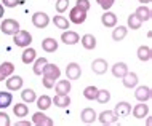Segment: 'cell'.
<instances>
[{
  "mask_svg": "<svg viewBox=\"0 0 152 126\" xmlns=\"http://www.w3.org/2000/svg\"><path fill=\"white\" fill-rule=\"evenodd\" d=\"M35 101H37V107H39L42 112L51 107V97H50V96H47V94L40 96L39 99H35Z\"/></svg>",
  "mask_w": 152,
  "mask_h": 126,
  "instance_id": "30",
  "label": "cell"
},
{
  "mask_svg": "<svg viewBox=\"0 0 152 126\" xmlns=\"http://www.w3.org/2000/svg\"><path fill=\"white\" fill-rule=\"evenodd\" d=\"M101 22H102V26H104V27H115L117 16L107 10V11H104V14L101 16Z\"/></svg>",
  "mask_w": 152,
  "mask_h": 126,
  "instance_id": "18",
  "label": "cell"
},
{
  "mask_svg": "<svg viewBox=\"0 0 152 126\" xmlns=\"http://www.w3.org/2000/svg\"><path fill=\"white\" fill-rule=\"evenodd\" d=\"M80 42H82V46L85 50H94L96 48V38H94L93 34H85Z\"/></svg>",
  "mask_w": 152,
  "mask_h": 126,
  "instance_id": "24",
  "label": "cell"
},
{
  "mask_svg": "<svg viewBox=\"0 0 152 126\" xmlns=\"http://www.w3.org/2000/svg\"><path fill=\"white\" fill-rule=\"evenodd\" d=\"M107 67H109L107 61L102 59V58H98V59H94L91 62V70L94 72V74H98V75L106 74V72H107Z\"/></svg>",
  "mask_w": 152,
  "mask_h": 126,
  "instance_id": "11",
  "label": "cell"
},
{
  "mask_svg": "<svg viewBox=\"0 0 152 126\" xmlns=\"http://www.w3.org/2000/svg\"><path fill=\"white\" fill-rule=\"evenodd\" d=\"M13 113L18 118H24V117H27V113H29V109H27L26 104H16L13 107Z\"/></svg>",
  "mask_w": 152,
  "mask_h": 126,
  "instance_id": "31",
  "label": "cell"
},
{
  "mask_svg": "<svg viewBox=\"0 0 152 126\" xmlns=\"http://www.w3.org/2000/svg\"><path fill=\"white\" fill-rule=\"evenodd\" d=\"M77 5L75 7H79L80 10H83V11H87L88 13V10H90V0H77Z\"/></svg>",
  "mask_w": 152,
  "mask_h": 126,
  "instance_id": "40",
  "label": "cell"
},
{
  "mask_svg": "<svg viewBox=\"0 0 152 126\" xmlns=\"http://www.w3.org/2000/svg\"><path fill=\"white\" fill-rule=\"evenodd\" d=\"M13 42H15L16 46L26 48V46H29L31 42H32V35H31L27 30H21V29H19V30L13 35Z\"/></svg>",
  "mask_w": 152,
  "mask_h": 126,
  "instance_id": "1",
  "label": "cell"
},
{
  "mask_svg": "<svg viewBox=\"0 0 152 126\" xmlns=\"http://www.w3.org/2000/svg\"><path fill=\"white\" fill-rule=\"evenodd\" d=\"M32 24L37 29H45L50 24V16L47 13H43V11H37V13L32 14Z\"/></svg>",
  "mask_w": 152,
  "mask_h": 126,
  "instance_id": "3",
  "label": "cell"
},
{
  "mask_svg": "<svg viewBox=\"0 0 152 126\" xmlns=\"http://www.w3.org/2000/svg\"><path fill=\"white\" fill-rule=\"evenodd\" d=\"M35 58H37V53H35L34 48H29V46L24 48L23 56H21V59H23L24 64H32L35 61Z\"/></svg>",
  "mask_w": 152,
  "mask_h": 126,
  "instance_id": "25",
  "label": "cell"
},
{
  "mask_svg": "<svg viewBox=\"0 0 152 126\" xmlns=\"http://www.w3.org/2000/svg\"><path fill=\"white\" fill-rule=\"evenodd\" d=\"M61 42L66 43V45H75V43L80 42V37H79L77 32L67 29V30H64L63 34H61Z\"/></svg>",
  "mask_w": 152,
  "mask_h": 126,
  "instance_id": "10",
  "label": "cell"
},
{
  "mask_svg": "<svg viewBox=\"0 0 152 126\" xmlns=\"http://www.w3.org/2000/svg\"><path fill=\"white\" fill-rule=\"evenodd\" d=\"M3 2V7H8V8H15L19 5V0H2Z\"/></svg>",
  "mask_w": 152,
  "mask_h": 126,
  "instance_id": "42",
  "label": "cell"
},
{
  "mask_svg": "<svg viewBox=\"0 0 152 126\" xmlns=\"http://www.w3.org/2000/svg\"><path fill=\"white\" fill-rule=\"evenodd\" d=\"M53 22H55V26L58 29H63V30H67L71 27V21L67 18H64V16H59V14L53 18Z\"/></svg>",
  "mask_w": 152,
  "mask_h": 126,
  "instance_id": "27",
  "label": "cell"
},
{
  "mask_svg": "<svg viewBox=\"0 0 152 126\" xmlns=\"http://www.w3.org/2000/svg\"><path fill=\"white\" fill-rule=\"evenodd\" d=\"M126 72H128V66L125 62H115L112 66V75L115 78H123Z\"/></svg>",
  "mask_w": 152,
  "mask_h": 126,
  "instance_id": "20",
  "label": "cell"
},
{
  "mask_svg": "<svg viewBox=\"0 0 152 126\" xmlns=\"http://www.w3.org/2000/svg\"><path fill=\"white\" fill-rule=\"evenodd\" d=\"M16 125H18V126H31L32 123H31V121H18Z\"/></svg>",
  "mask_w": 152,
  "mask_h": 126,
  "instance_id": "43",
  "label": "cell"
},
{
  "mask_svg": "<svg viewBox=\"0 0 152 126\" xmlns=\"http://www.w3.org/2000/svg\"><path fill=\"white\" fill-rule=\"evenodd\" d=\"M152 96V91L149 86H138L136 93H134V97L139 101V102H147Z\"/></svg>",
  "mask_w": 152,
  "mask_h": 126,
  "instance_id": "14",
  "label": "cell"
},
{
  "mask_svg": "<svg viewBox=\"0 0 152 126\" xmlns=\"http://www.w3.org/2000/svg\"><path fill=\"white\" fill-rule=\"evenodd\" d=\"M139 3H142V5L144 3H151V0H139Z\"/></svg>",
  "mask_w": 152,
  "mask_h": 126,
  "instance_id": "45",
  "label": "cell"
},
{
  "mask_svg": "<svg viewBox=\"0 0 152 126\" xmlns=\"http://www.w3.org/2000/svg\"><path fill=\"white\" fill-rule=\"evenodd\" d=\"M23 82H24V80L21 78V77H19V75H13V74L5 78L8 91H18V89H21L23 88Z\"/></svg>",
  "mask_w": 152,
  "mask_h": 126,
  "instance_id": "6",
  "label": "cell"
},
{
  "mask_svg": "<svg viewBox=\"0 0 152 126\" xmlns=\"http://www.w3.org/2000/svg\"><path fill=\"white\" fill-rule=\"evenodd\" d=\"M51 104H55L56 107H69L71 105V97H69V94H56L55 97L51 99Z\"/></svg>",
  "mask_w": 152,
  "mask_h": 126,
  "instance_id": "16",
  "label": "cell"
},
{
  "mask_svg": "<svg viewBox=\"0 0 152 126\" xmlns=\"http://www.w3.org/2000/svg\"><path fill=\"white\" fill-rule=\"evenodd\" d=\"M96 94H98L96 86H87L83 89V96H85V99H88V101H94L96 99Z\"/></svg>",
  "mask_w": 152,
  "mask_h": 126,
  "instance_id": "35",
  "label": "cell"
},
{
  "mask_svg": "<svg viewBox=\"0 0 152 126\" xmlns=\"http://www.w3.org/2000/svg\"><path fill=\"white\" fill-rule=\"evenodd\" d=\"M56 89V94H69L71 93V80H59L58 78V83L53 86Z\"/></svg>",
  "mask_w": 152,
  "mask_h": 126,
  "instance_id": "15",
  "label": "cell"
},
{
  "mask_svg": "<svg viewBox=\"0 0 152 126\" xmlns=\"http://www.w3.org/2000/svg\"><path fill=\"white\" fill-rule=\"evenodd\" d=\"M42 77H51V78L58 80L59 77H61V70H59V67L56 66V64H50V62H47V64L43 66Z\"/></svg>",
  "mask_w": 152,
  "mask_h": 126,
  "instance_id": "7",
  "label": "cell"
},
{
  "mask_svg": "<svg viewBox=\"0 0 152 126\" xmlns=\"http://www.w3.org/2000/svg\"><path fill=\"white\" fill-rule=\"evenodd\" d=\"M0 30L5 35H15L16 32L19 30V22L16 21V19H11V18L3 19L2 26H0Z\"/></svg>",
  "mask_w": 152,
  "mask_h": 126,
  "instance_id": "2",
  "label": "cell"
},
{
  "mask_svg": "<svg viewBox=\"0 0 152 126\" xmlns=\"http://www.w3.org/2000/svg\"><path fill=\"white\" fill-rule=\"evenodd\" d=\"M66 75H67V80H79L82 75V69L77 62H71L66 67Z\"/></svg>",
  "mask_w": 152,
  "mask_h": 126,
  "instance_id": "9",
  "label": "cell"
},
{
  "mask_svg": "<svg viewBox=\"0 0 152 126\" xmlns=\"http://www.w3.org/2000/svg\"><path fill=\"white\" fill-rule=\"evenodd\" d=\"M47 62H48L47 58H35V61H34V74L35 75H42L43 66Z\"/></svg>",
  "mask_w": 152,
  "mask_h": 126,
  "instance_id": "34",
  "label": "cell"
},
{
  "mask_svg": "<svg viewBox=\"0 0 152 126\" xmlns=\"http://www.w3.org/2000/svg\"><path fill=\"white\" fill-rule=\"evenodd\" d=\"M96 112L93 110V109H90V107H87V109H83L82 110V113H80V120H82V123H85V125H93L94 121H96Z\"/></svg>",
  "mask_w": 152,
  "mask_h": 126,
  "instance_id": "13",
  "label": "cell"
},
{
  "mask_svg": "<svg viewBox=\"0 0 152 126\" xmlns=\"http://www.w3.org/2000/svg\"><path fill=\"white\" fill-rule=\"evenodd\" d=\"M126 34H128V29H126L125 26H118V27H115V29H114V32H112L114 42H122V40L126 37Z\"/></svg>",
  "mask_w": 152,
  "mask_h": 126,
  "instance_id": "28",
  "label": "cell"
},
{
  "mask_svg": "<svg viewBox=\"0 0 152 126\" xmlns=\"http://www.w3.org/2000/svg\"><path fill=\"white\" fill-rule=\"evenodd\" d=\"M114 112H115L118 117H128L130 113H131V105L128 102H125V101H122V102H118L115 105Z\"/></svg>",
  "mask_w": 152,
  "mask_h": 126,
  "instance_id": "22",
  "label": "cell"
},
{
  "mask_svg": "<svg viewBox=\"0 0 152 126\" xmlns=\"http://www.w3.org/2000/svg\"><path fill=\"white\" fill-rule=\"evenodd\" d=\"M21 97H23V101H24V102H29V104H31V102H35V99H37L35 91H34V89H31V88L23 89Z\"/></svg>",
  "mask_w": 152,
  "mask_h": 126,
  "instance_id": "32",
  "label": "cell"
},
{
  "mask_svg": "<svg viewBox=\"0 0 152 126\" xmlns=\"http://www.w3.org/2000/svg\"><path fill=\"white\" fill-rule=\"evenodd\" d=\"M141 21H139V19H138V16L136 14H130L128 16V27H130V29L131 30H136V29H139V27H141Z\"/></svg>",
  "mask_w": 152,
  "mask_h": 126,
  "instance_id": "36",
  "label": "cell"
},
{
  "mask_svg": "<svg viewBox=\"0 0 152 126\" xmlns=\"http://www.w3.org/2000/svg\"><path fill=\"white\" fill-rule=\"evenodd\" d=\"M85 19H87V11L80 10L79 7H74L69 13V21L74 24H83Z\"/></svg>",
  "mask_w": 152,
  "mask_h": 126,
  "instance_id": "5",
  "label": "cell"
},
{
  "mask_svg": "<svg viewBox=\"0 0 152 126\" xmlns=\"http://www.w3.org/2000/svg\"><path fill=\"white\" fill-rule=\"evenodd\" d=\"M96 120H99L101 125H115L118 121V115L114 110H104L96 117Z\"/></svg>",
  "mask_w": 152,
  "mask_h": 126,
  "instance_id": "4",
  "label": "cell"
},
{
  "mask_svg": "<svg viewBox=\"0 0 152 126\" xmlns=\"http://www.w3.org/2000/svg\"><path fill=\"white\" fill-rule=\"evenodd\" d=\"M3 13H5V8H3V5L0 3V18H3Z\"/></svg>",
  "mask_w": 152,
  "mask_h": 126,
  "instance_id": "44",
  "label": "cell"
},
{
  "mask_svg": "<svg viewBox=\"0 0 152 126\" xmlns=\"http://www.w3.org/2000/svg\"><path fill=\"white\" fill-rule=\"evenodd\" d=\"M98 3H99V7L102 8L104 11H107V10H110L112 8V5L115 3V0H96Z\"/></svg>",
  "mask_w": 152,
  "mask_h": 126,
  "instance_id": "38",
  "label": "cell"
},
{
  "mask_svg": "<svg viewBox=\"0 0 152 126\" xmlns=\"http://www.w3.org/2000/svg\"><path fill=\"white\" fill-rule=\"evenodd\" d=\"M55 82H56V80L51 78V77H43V80H42L43 86L47 88V89H51L53 86H55Z\"/></svg>",
  "mask_w": 152,
  "mask_h": 126,
  "instance_id": "39",
  "label": "cell"
},
{
  "mask_svg": "<svg viewBox=\"0 0 152 126\" xmlns=\"http://www.w3.org/2000/svg\"><path fill=\"white\" fill-rule=\"evenodd\" d=\"M11 102H13V96H11V93L0 91V109H7V107H10Z\"/></svg>",
  "mask_w": 152,
  "mask_h": 126,
  "instance_id": "29",
  "label": "cell"
},
{
  "mask_svg": "<svg viewBox=\"0 0 152 126\" xmlns=\"http://www.w3.org/2000/svg\"><path fill=\"white\" fill-rule=\"evenodd\" d=\"M131 112H133V117H134V118L142 120V118H146V117L149 115V105H147L146 102H139L138 105H134Z\"/></svg>",
  "mask_w": 152,
  "mask_h": 126,
  "instance_id": "12",
  "label": "cell"
},
{
  "mask_svg": "<svg viewBox=\"0 0 152 126\" xmlns=\"http://www.w3.org/2000/svg\"><path fill=\"white\" fill-rule=\"evenodd\" d=\"M134 14L138 16V19H139L141 22H144V21H151V16H152L151 8L147 7V5H141L136 11H134Z\"/></svg>",
  "mask_w": 152,
  "mask_h": 126,
  "instance_id": "19",
  "label": "cell"
},
{
  "mask_svg": "<svg viewBox=\"0 0 152 126\" xmlns=\"http://www.w3.org/2000/svg\"><path fill=\"white\" fill-rule=\"evenodd\" d=\"M32 125H37V126H53V120L48 118L45 113L40 112H35L34 115H32Z\"/></svg>",
  "mask_w": 152,
  "mask_h": 126,
  "instance_id": "8",
  "label": "cell"
},
{
  "mask_svg": "<svg viewBox=\"0 0 152 126\" xmlns=\"http://www.w3.org/2000/svg\"><path fill=\"white\" fill-rule=\"evenodd\" d=\"M122 80H123V86L125 88H134L138 85V75L134 72H130V70L126 72Z\"/></svg>",
  "mask_w": 152,
  "mask_h": 126,
  "instance_id": "23",
  "label": "cell"
},
{
  "mask_svg": "<svg viewBox=\"0 0 152 126\" xmlns=\"http://www.w3.org/2000/svg\"><path fill=\"white\" fill-rule=\"evenodd\" d=\"M42 50L45 53H55L56 50H58V42H56L55 38L51 37H47L42 40Z\"/></svg>",
  "mask_w": 152,
  "mask_h": 126,
  "instance_id": "21",
  "label": "cell"
},
{
  "mask_svg": "<svg viewBox=\"0 0 152 126\" xmlns=\"http://www.w3.org/2000/svg\"><path fill=\"white\" fill-rule=\"evenodd\" d=\"M10 117L5 112H0V126H10Z\"/></svg>",
  "mask_w": 152,
  "mask_h": 126,
  "instance_id": "41",
  "label": "cell"
},
{
  "mask_svg": "<svg viewBox=\"0 0 152 126\" xmlns=\"http://www.w3.org/2000/svg\"><path fill=\"white\" fill-rule=\"evenodd\" d=\"M138 58H139V61H142V62L151 61V58H152L151 46H144V45H141V46L138 48Z\"/></svg>",
  "mask_w": 152,
  "mask_h": 126,
  "instance_id": "26",
  "label": "cell"
},
{
  "mask_svg": "<svg viewBox=\"0 0 152 126\" xmlns=\"http://www.w3.org/2000/svg\"><path fill=\"white\" fill-rule=\"evenodd\" d=\"M67 8H69V0H58V2H56V11H58L59 14L64 13Z\"/></svg>",
  "mask_w": 152,
  "mask_h": 126,
  "instance_id": "37",
  "label": "cell"
},
{
  "mask_svg": "<svg viewBox=\"0 0 152 126\" xmlns=\"http://www.w3.org/2000/svg\"><path fill=\"white\" fill-rule=\"evenodd\" d=\"M99 104H107L110 101V93L107 91V89H98V94H96V99Z\"/></svg>",
  "mask_w": 152,
  "mask_h": 126,
  "instance_id": "33",
  "label": "cell"
},
{
  "mask_svg": "<svg viewBox=\"0 0 152 126\" xmlns=\"http://www.w3.org/2000/svg\"><path fill=\"white\" fill-rule=\"evenodd\" d=\"M15 72V66L13 62H10V61H7V62L0 64V82H3V80L7 78V77H10L11 74Z\"/></svg>",
  "mask_w": 152,
  "mask_h": 126,
  "instance_id": "17",
  "label": "cell"
}]
</instances>
